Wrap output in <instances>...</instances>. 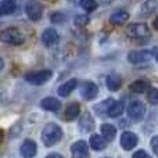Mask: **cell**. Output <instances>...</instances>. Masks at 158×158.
I'll return each instance as SVG.
<instances>
[{"label": "cell", "instance_id": "1", "mask_svg": "<svg viewBox=\"0 0 158 158\" xmlns=\"http://www.w3.org/2000/svg\"><path fill=\"white\" fill-rule=\"evenodd\" d=\"M63 137V129L57 125V123H47L43 128L42 132V142L44 146L50 147L54 146L56 143H58Z\"/></svg>", "mask_w": 158, "mask_h": 158}, {"label": "cell", "instance_id": "2", "mask_svg": "<svg viewBox=\"0 0 158 158\" xmlns=\"http://www.w3.org/2000/svg\"><path fill=\"white\" fill-rule=\"evenodd\" d=\"M2 40L4 43L18 46V44L24 43V36L17 28H7V29H4L2 32Z\"/></svg>", "mask_w": 158, "mask_h": 158}, {"label": "cell", "instance_id": "3", "mask_svg": "<svg viewBox=\"0 0 158 158\" xmlns=\"http://www.w3.org/2000/svg\"><path fill=\"white\" fill-rule=\"evenodd\" d=\"M52 71L49 69H44V71H38V72H29V74L25 75V81L31 85H35V86H40L44 82H47L52 78Z\"/></svg>", "mask_w": 158, "mask_h": 158}, {"label": "cell", "instance_id": "4", "mask_svg": "<svg viewBox=\"0 0 158 158\" xmlns=\"http://www.w3.org/2000/svg\"><path fill=\"white\" fill-rule=\"evenodd\" d=\"M126 33H128V36H131V38L143 39V38H147V36L150 35V31H148V28L146 24H132L128 27Z\"/></svg>", "mask_w": 158, "mask_h": 158}, {"label": "cell", "instance_id": "5", "mask_svg": "<svg viewBox=\"0 0 158 158\" xmlns=\"http://www.w3.org/2000/svg\"><path fill=\"white\" fill-rule=\"evenodd\" d=\"M25 10H27L28 17H29L32 21H39V19L42 18V14H43V7H42V4L38 0H29V2L27 3Z\"/></svg>", "mask_w": 158, "mask_h": 158}, {"label": "cell", "instance_id": "6", "mask_svg": "<svg viewBox=\"0 0 158 158\" xmlns=\"http://www.w3.org/2000/svg\"><path fill=\"white\" fill-rule=\"evenodd\" d=\"M153 53H150L148 50H143V52H131L128 54V60L129 63L139 65V64H146L151 60Z\"/></svg>", "mask_w": 158, "mask_h": 158}, {"label": "cell", "instance_id": "7", "mask_svg": "<svg viewBox=\"0 0 158 158\" xmlns=\"http://www.w3.org/2000/svg\"><path fill=\"white\" fill-rule=\"evenodd\" d=\"M144 104L142 103V101L136 100V101H132L131 104H129V108H128V115L129 118H132L133 121H140L143 119V117H144Z\"/></svg>", "mask_w": 158, "mask_h": 158}, {"label": "cell", "instance_id": "8", "mask_svg": "<svg viewBox=\"0 0 158 158\" xmlns=\"http://www.w3.org/2000/svg\"><path fill=\"white\" fill-rule=\"evenodd\" d=\"M72 158H89V148L85 140H78L71 146Z\"/></svg>", "mask_w": 158, "mask_h": 158}, {"label": "cell", "instance_id": "9", "mask_svg": "<svg viewBox=\"0 0 158 158\" xmlns=\"http://www.w3.org/2000/svg\"><path fill=\"white\" fill-rule=\"evenodd\" d=\"M98 93V87L94 82L87 81L81 86V94L85 100H93Z\"/></svg>", "mask_w": 158, "mask_h": 158}, {"label": "cell", "instance_id": "10", "mask_svg": "<svg viewBox=\"0 0 158 158\" xmlns=\"http://www.w3.org/2000/svg\"><path fill=\"white\" fill-rule=\"evenodd\" d=\"M137 144V136L133 132H123L121 136V146L123 150H132Z\"/></svg>", "mask_w": 158, "mask_h": 158}, {"label": "cell", "instance_id": "11", "mask_svg": "<svg viewBox=\"0 0 158 158\" xmlns=\"http://www.w3.org/2000/svg\"><path fill=\"white\" fill-rule=\"evenodd\" d=\"M42 42H43V44L44 46H47V47L54 46V44L58 42L57 31L53 29V28H47V29L42 33Z\"/></svg>", "mask_w": 158, "mask_h": 158}, {"label": "cell", "instance_id": "12", "mask_svg": "<svg viewBox=\"0 0 158 158\" xmlns=\"http://www.w3.org/2000/svg\"><path fill=\"white\" fill-rule=\"evenodd\" d=\"M19 151H21V156L25 157V158H31L33 157L36 154V151H38V147H36V143L33 142V140H29L27 139L24 143H22L21 148H19Z\"/></svg>", "mask_w": 158, "mask_h": 158}, {"label": "cell", "instance_id": "13", "mask_svg": "<svg viewBox=\"0 0 158 158\" xmlns=\"http://www.w3.org/2000/svg\"><path fill=\"white\" fill-rule=\"evenodd\" d=\"M81 112V106L78 103H69L64 112V119L65 121H74Z\"/></svg>", "mask_w": 158, "mask_h": 158}, {"label": "cell", "instance_id": "14", "mask_svg": "<svg viewBox=\"0 0 158 158\" xmlns=\"http://www.w3.org/2000/svg\"><path fill=\"white\" fill-rule=\"evenodd\" d=\"M77 85H78L77 79H69V81H67L65 83L61 85V86L58 87V96H61V97H67V96H69L75 90Z\"/></svg>", "mask_w": 158, "mask_h": 158}, {"label": "cell", "instance_id": "15", "mask_svg": "<svg viewBox=\"0 0 158 158\" xmlns=\"http://www.w3.org/2000/svg\"><path fill=\"white\" fill-rule=\"evenodd\" d=\"M42 108L46 110V111H52V112H56L60 110L61 107V103L54 97H47V98H43L40 103Z\"/></svg>", "mask_w": 158, "mask_h": 158}, {"label": "cell", "instance_id": "16", "mask_svg": "<svg viewBox=\"0 0 158 158\" xmlns=\"http://www.w3.org/2000/svg\"><path fill=\"white\" fill-rule=\"evenodd\" d=\"M79 128H81L82 132H90L94 129V121H93L92 115L90 114H85L83 117L81 118V121H79Z\"/></svg>", "mask_w": 158, "mask_h": 158}, {"label": "cell", "instance_id": "17", "mask_svg": "<svg viewBox=\"0 0 158 158\" xmlns=\"http://www.w3.org/2000/svg\"><path fill=\"white\" fill-rule=\"evenodd\" d=\"M107 142H108V140H106L104 137L98 136V135H92V136H90V146H92V148L96 151L104 150V148L107 147Z\"/></svg>", "mask_w": 158, "mask_h": 158}, {"label": "cell", "instance_id": "18", "mask_svg": "<svg viewBox=\"0 0 158 158\" xmlns=\"http://www.w3.org/2000/svg\"><path fill=\"white\" fill-rule=\"evenodd\" d=\"M121 83H122V78L118 74H111L107 78V87H108V90H111V92H117L121 87Z\"/></svg>", "mask_w": 158, "mask_h": 158}, {"label": "cell", "instance_id": "19", "mask_svg": "<svg viewBox=\"0 0 158 158\" xmlns=\"http://www.w3.org/2000/svg\"><path fill=\"white\" fill-rule=\"evenodd\" d=\"M17 8V4L14 0H2L0 3V13L2 15H10L15 11Z\"/></svg>", "mask_w": 158, "mask_h": 158}, {"label": "cell", "instance_id": "20", "mask_svg": "<svg viewBox=\"0 0 158 158\" xmlns=\"http://www.w3.org/2000/svg\"><path fill=\"white\" fill-rule=\"evenodd\" d=\"M122 111H123V104L121 101H111L108 110H107V114L112 118H117L122 114Z\"/></svg>", "mask_w": 158, "mask_h": 158}, {"label": "cell", "instance_id": "21", "mask_svg": "<svg viewBox=\"0 0 158 158\" xmlns=\"http://www.w3.org/2000/svg\"><path fill=\"white\" fill-rule=\"evenodd\" d=\"M128 19H129V14L126 13V11H117V13H114L110 17V21L114 25H122V24H125Z\"/></svg>", "mask_w": 158, "mask_h": 158}, {"label": "cell", "instance_id": "22", "mask_svg": "<svg viewBox=\"0 0 158 158\" xmlns=\"http://www.w3.org/2000/svg\"><path fill=\"white\" fill-rule=\"evenodd\" d=\"M100 129H101V135H103V137L106 140H108V142H111V140L115 137V135H117V129H115V126L110 125V123H103Z\"/></svg>", "mask_w": 158, "mask_h": 158}, {"label": "cell", "instance_id": "23", "mask_svg": "<svg viewBox=\"0 0 158 158\" xmlns=\"http://www.w3.org/2000/svg\"><path fill=\"white\" fill-rule=\"evenodd\" d=\"M147 89H148V83L146 81H142V79H137L131 85V90L135 93H143Z\"/></svg>", "mask_w": 158, "mask_h": 158}, {"label": "cell", "instance_id": "24", "mask_svg": "<svg viewBox=\"0 0 158 158\" xmlns=\"http://www.w3.org/2000/svg\"><path fill=\"white\" fill-rule=\"evenodd\" d=\"M81 7L83 8V10H86L87 13H90V11H94L96 8H97V2L96 0H81Z\"/></svg>", "mask_w": 158, "mask_h": 158}, {"label": "cell", "instance_id": "25", "mask_svg": "<svg viewBox=\"0 0 158 158\" xmlns=\"http://www.w3.org/2000/svg\"><path fill=\"white\" fill-rule=\"evenodd\" d=\"M147 100L150 101L151 104L157 106L158 104V89H150L147 93Z\"/></svg>", "mask_w": 158, "mask_h": 158}, {"label": "cell", "instance_id": "26", "mask_svg": "<svg viewBox=\"0 0 158 158\" xmlns=\"http://www.w3.org/2000/svg\"><path fill=\"white\" fill-rule=\"evenodd\" d=\"M89 21H90L89 17H87V15H82V14H81V15H77V17H75L74 24L77 25V27H85V25L89 24Z\"/></svg>", "mask_w": 158, "mask_h": 158}, {"label": "cell", "instance_id": "27", "mask_svg": "<svg viewBox=\"0 0 158 158\" xmlns=\"http://www.w3.org/2000/svg\"><path fill=\"white\" fill-rule=\"evenodd\" d=\"M50 19H52V22H54V24H61V22L65 21V15H64L63 13H53L52 15H50Z\"/></svg>", "mask_w": 158, "mask_h": 158}, {"label": "cell", "instance_id": "28", "mask_svg": "<svg viewBox=\"0 0 158 158\" xmlns=\"http://www.w3.org/2000/svg\"><path fill=\"white\" fill-rule=\"evenodd\" d=\"M133 158H151V157L148 156L144 150H139V151H136V153L133 154Z\"/></svg>", "mask_w": 158, "mask_h": 158}, {"label": "cell", "instance_id": "29", "mask_svg": "<svg viewBox=\"0 0 158 158\" xmlns=\"http://www.w3.org/2000/svg\"><path fill=\"white\" fill-rule=\"evenodd\" d=\"M151 148L154 150V153L158 156V136H154L151 139Z\"/></svg>", "mask_w": 158, "mask_h": 158}, {"label": "cell", "instance_id": "30", "mask_svg": "<svg viewBox=\"0 0 158 158\" xmlns=\"http://www.w3.org/2000/svg\"><path fill=\"white\" fill-rule=\"evenodd\" d=\"M153 57L156 58V61H158V46L153 49Z\"/></svg>", "mask_w": 158, "mask_h": 158}, {"label": "cell", "instance_id": "31", "mask_svg": "<svg viewBox=\"0 0 158 158\" xmlns=\"http://www.w3.org/2000/svg\"><path fill=\"white\" fill-rule=\"evenodd\" d=\"M46 158H63L60 156V154H57V153H54V154H49Z\"/></svg>", "mask_w": 158, "mask_h": 158}, {"label": "cell", "instance_id": "32", "mask_svg": "<svg viewBox=\"0 0 158 158\" xmlns=\"http://www.w3.org/2000/svg\"><path fill=\"white\" fill-rule=\"evenodd\" d=\"M153 27H154V29H157L158 31V17L156 19H154V22H153Z\"/></svg>", "mask_w": 158, "mask_h": 158}, {"label": "cell", "instance_id": "33", "mask_svg": "<svg viewBox=\"0 0 158 158\" xmlns=\"http://www.w3.org/2000/svg\"><path fill=\"white\" fill-rule=\"evenodd\" d=\"M100 2L103 3V4H108V3H112L114 0H100Z\"/></svg>", "mask_w": 158, "mask_h": 158}]
</instances>
